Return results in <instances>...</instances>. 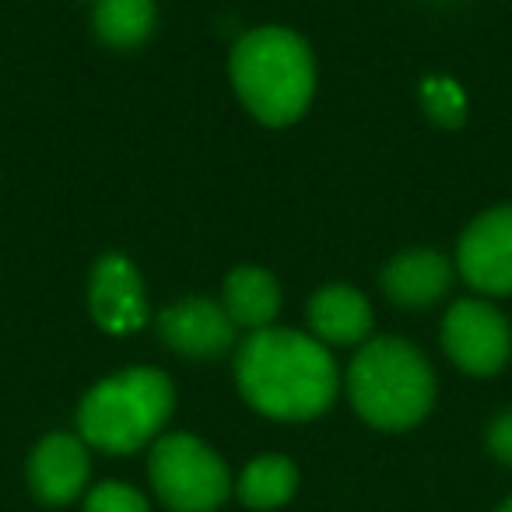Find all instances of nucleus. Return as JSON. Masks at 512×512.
I'll use <instances>...</instances> for the list:
<instances>
[{
	"instance_id": "1",
	"label": "nucleus",
	"mask_w": 512,
	"mask_h": 512,
	"mask_svg": "<svg viewBox=\"0 0 512 512\" xmlns=\"http://www.w3.org/2000/svg\"><path fill=\"white\" fill-rule=\"evenodd\" d=\"M235 379L267 418L306 421L330 407L337 369L327 348L299 330H256L235 355Z\"/></svg>"
},
{
	"instance_id": "2",
	"label": "nucleus",
	"mask_w": 512,
	"mask_h": 512,
	"mask_svg": "<svg viewBox=\"0 0 512 512\" xmlns=\"http://www.w3.org/2000/svg\"><path fill=\"white\" fill-rule=\"evenodd\" d=\"M232 81L256 120L285 127L299 120L313 99V53L288 29H256L232 50Z\"/></svg>"
},
{
	"instance_id": "3",
	"label": "nucleus",
	"mask_w": 512,
	"mask_h": 512,
	"mask_svg": "<svg viewBox=\"0 0 512 512\" xmlns=\"http://www.w3.org/2000/svg\"><path fill=\"white\" fill-rule=\"evenodd\" d=\"M348 393L369 425L400 432L418 425L435 397L428 362L407 341H369L348 369Z\"/></svg>"
},
{
	"instance_id": "4",
	"label": "nucleus",
	"mask_w": 512,
	"mask_h": 512,
	"mask_svg": "<svg viewBox=\"0 0 512 512\" xmlns=\"http://www.w3.org/2000/svg\"><path fill=\"white\" fill-rule=\"evenodd\" d=\"M176 393L165 372L127 369L109 376L81 400V439L106 453H134L169 421Z\"/></svg>"
},
{
	"instance_id": "5",
	"label": "nucleus",
	"mask_w": 512,
	"mask_h": 512,
	"mask_svg": "<svg viewBox=\"0 0 512 512\" xmlns=\"http://www.w3.org/2000/svg\"><path fill=\"white\" fill-rule=\"evenodd\" d=\"M151 484L172 512H211L228 498V470L193 435H165L151 449Z\"/></svg>"
},
{
	"instance_id": "6",
	"label": "nucleus",
	"mask_w": 512,
	"mask_h": 512,
	"mask_svg": "<svg viewBox=\"0 0 512 512\" xmlns=\"http://www.w3.org/2000/svg\"><path fill=\"white\" fill-rule=\"evenodd\" d=\"M442 348L470 376H491L509 362V320L488 302H453L442 320Z\"/></svg>"
},
{
	"instance_id": "7",
	"label": "nucleus",
	"mask_w": 512,
	"mask_h": 512,
	"mask_svg": "<svg viewBox=\"0 0 512 512\" xmlns=\"http://www.w3.org/2000/svg\"><path fill=\"white\" fill-rule=\"evenodd\" d=\"M456 267L463 281L484 295L512 292V207L481 214L463 232L456 249Z\"/></svg>"
},
{
	"instance_id": "8",
	"label": "nucleus",
	"mask_w": 512,
	"mask_h": 512,
	"mask_svg": "<svg viewBox=\"0 0 512 512\" xmlns=\"http://www.w3.org/2000/svg\"><path fill=\"white\" fill-rule=\"evenodd\" d=\"M88 306L102 330L109 334H134L148 320V295H144L141 274L127 256H102L92 271Z\"/></svg>"
},
{
	"instance_id": "9",
	"label": "nucleus",
	"mask_w": 512,
	"mask_h": 512,
	"mask_svg": "<svg viewBox=\"0 0 512 512\" xmlns=\"http://www.w3.org/2000/svg\"><path fill=\"white\" fill-rule=\"evenodd\" d=\"M158 334L186 358H218L232 348L235 323L211 299H183L158 316Z\"/></svg>"
},
{
	"instance_id": "10",
	"label": "nucleus",
	"mask_w": 512,
	"mask_h": 512,
	"mask_svg": "<svg viewBox=\"0 0 512 512\" xmlns=\"http://www.w3.org/2000/svg\"><path fill=\"white\" fill-rule=\"evenodd\" d=\"M88 481L85 439L74 435H46L29 460V484L43 502L64 505L81 495Z\"/></svg>"
},
{
	"instance_id": "11",
	"label": "nucleus",
	"mask_w": 512,
	"mask_h": 512,
	"mask_svg": "<svg viewBox=\"0 0 512 512\" xmlns=\"http://www.w3.org/2000/svg\"><path fill=\"white\" fill-rule=\"evenodd\" d=\"M453 285V264L435 249H411L383 271V292L404 309H428Z\"/></svg>"
},
{
	"instance_id": "12",
	"label": "nucleus",
	"mask_w": 512,
	"mask_h": 512,
	"mask_svg": "<svg viewBox=\"0 0 512 512\" xmlns=\"http://www.w3.org/2000/svg\"><path fill=\"white\" fill-rule=\"evenodd\" d=\"M306 316L313 334L327 344H355L372 327L369 302L355 288H344V285H330L323 292H316Z\"/></svg>"
},
{
	"instance_id": "13",
	"label": "nucleus",
	"mask_w": 512,
	"mask_h": 512,
	"mask_svg": "<svg viewBox=\"0 0 512 512\" xmlns=\"http://www.w3.org/2000/svg\"><path fill=\"white\" fill-rule=\"evenodd\" d=\"M221 309H225L235 327L267 330L281 309L278 281L267 271H260V267H239V271L228 274Z\"/></svg>"
},
{
	"instance_id": "14",
	"label": "nucleus",
	"mask_w": 512,
	"mask_h": 512,
	"mask_svg": "<svg viewBox=\"0 0 512 512\" xmlns=\"http://www.w3.org/2000/svg\"><path fill=\"white\" fill-rule=\"evenodd\" d=\"M155 29V0H95V32L113 50L141 46Z\"/></svg>"
},
{
	"instance_id": "15",
	"label": "nucleus",
	"mask_w": 512,
	"mask_h": 512,
	"mask_svg": "<svg viewBox=\"0 0 512 512\" xmlns=\"http://www.w3.org/2000/svg\"><path fill=\"white\" fill-rule=\"evenodd\" d=\"M295 484H299V474L285 456H260L242 470L235 491L249 509H274L295 495Z\"/></svg>"
},
{
	"instance_id": "16",
	"label": "nucleus",
	"mask_w": 512,
	"mask_h": 512,
	"mask_svg": "<svg viewBox=\"0 0 512 512\" xmlns=\"http://www.w3.org/2000/svg\"><path fill=\"white\" fill-rule=\"evenodd\" d=\"M85 512H151L144 495L130 484H99V488L88 495V505Z\"/></svg>"
},
{
	"instance_id": "17",
	"label": "nucleus",
	"mask_w": 512,
	"mask_h": 512,
	"mask_svg": "<svg viewBox=\"0 0 512 512\" xmlns=\"http://www.w3.org/2000/svg\"><path fill=\"white\" fill-rule=\"evenodd\" d=\"M425 102H428V113L442 123H456L463 116V99L456 92L453 81H428L425 85Z\"/></svg>"
},
{
	"instance_id": "18",
	"label": "nucleus",
	"mask_w": 512,
	"mask_h": 512,
	"mask_svg": "<svg viewBox=\"0 0 512 512\" xmlns=\"http://www.w3.org/2000/svg\"><path fill=\"white\" fill-rule=\"evenodd\" d=\"M488 446H491V453H495L498 460L512 463V411L509 414H498V418L491 421Z\"/></svg>"
},
{
	"instance_id": "19",
	"label": "nucleus",
	"mask_w": 512,
	"mask_h": 512,
	"mask_svg": "<svg viewBox=\"0 0 512 512\" xmlns=\"http://www.w3.org/2000/svg\"><path fill=\"white\" fill-rule=\"evenodd\" d=\"M498 512H512V498H509V502H505V505H502V509H498Z\"/></svg>"
}]
</instances>
